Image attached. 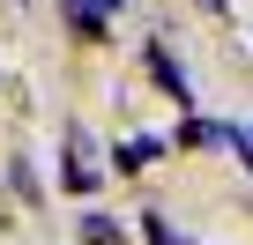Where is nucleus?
Masks as SVG:
<instances>
[{"mask_svg":"<svg viewBox=\"0 0 253 245\" xmlns=\"http://www.w3.org/2000/svg\"><path fill=\"white\" fill-rule=\"evenodd\" d=\"M142 230H149V245H194V238H179V230H171V223H164V215H149V223H142Z\"/></svg>","mask_w":253,"mask_h":245,"instance_id":"39448f33","label":"nucleus"},{"mask_svg":"<svg viewBox=\"0 0 253 245\" xmlns=\"http://www.w3.org/2000/svg\"><path fill=\"white\" fill-rule=\"evenodd\" d=\"M157 149H164L157 134H134V141H119V156H112V164H119V171H142V164H157Z\"/></svg>","mask_w":253,"mask_h":245,"instance_id":"7ed1b4c3","label":"nucleus"},{"mask_svg":"<svg viewBox=\"0 0 253 245\" xmlns=\"http://www.w3.org/2000/svg\"><path fill=\"white\" fill-rule=\"evenodd\" d=\"M149 74H157V82H164V89H171L179 104H194V89H186V67H179V60H171L164 45H149Z\"/></svg>","mask_w":253,"mask_h":245,"instance_id":"f257e3e1","label":"nucleus"},{"mask_svg":"<svg viewBox=\"0 0 253 245\" xmlns=\"http://www.w3.org/2000/svg\"><path fill=\"white\" fill-rule=\"evenodd\" d=\"M82 230H89V245H119V230H112V215H82Z\"/></svg>","mask_w":253,"mask_h":245,"instance_id":"20e7f679","label":"nucleus"},{"mask_svg":"<svg viewBox=\"0 0 253 245\" xmlns=\"http://www.w3.org/2000/svg\"><path fill=\"white\" fill-rule=\"evenodd\" d=\"M209 8H216V0H209Z\"/></svg>","mask_w":253,"mask_h":245,"instance_id":"423d86ee","label":"nucleus"},{"mask_svg":"<svg viewBox=\"0 0 253 245\" xmlns=\"http://www.w3.org/2000/svg\"><path fill=\"white\" fill-rule=\"evenodd\" d=\"M112 8H119V0H67V23H75V30H82V37H97V30H104V15H112Z\"/></svg>","mask_w":253,"mask_h":245,"instance_id":"f03ea898","label":"nucleus"}]
</instances>
